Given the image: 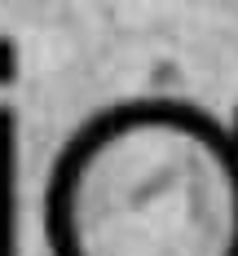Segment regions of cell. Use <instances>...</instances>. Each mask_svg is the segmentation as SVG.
Returning a JSON list of instances; mask_svg holds the SVG:
<instances>
[{
    "label": "cell",
    "instance_id": "6da1fadb",
    "mask_svg": "<svg viewBox=\"0 0 238 256\" xmlns=\"http://www.w3.org/2000/svg\"><path fill=\"white\" fill-rule=\"evenodd\" d=\"M13 115L0 110V256L18 252V190H13Z\"/></svg>",
    "mask_w": 238,
    "mask_h": 256
}]
</instances>
